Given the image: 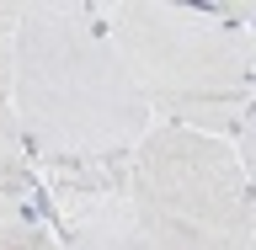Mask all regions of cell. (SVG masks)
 <instances>
[{"mask_svg":"<svg viewBox=\"0 0 256 250\" xmlns=\"http://www.w3.org/2000/svg\"><path fill=\"white\" fill-rule=\"evenodd\" d=\"M235 155H240V171H246L251 197H256V101L246 107V117H240V128H235Z\"/></svg>","mask_w":256,"mask_h":250,"instance_id":"cell-9","label":"cell"},{"mask_svg":"<svg viewBox=\"0 0 256 250\" xmlns=\"http://www.w3.org/2000/svg\"><path fill=\"white\" fill-rule=\"evenodd\" d=\"M27 155V139H22V123H16V107L11 96H0V165H22Z\"/></svg>","mask_w":256,"mask_h":250,"instance_id":"cell-8","label":"cell"},{"mask_svg":"<svg viewBox=\"0 0 256 250\" xmlns=\"http://www.w3.org/2000/svg\"><path fill=\"white\" fill-rule=\"evenodd\" d=\"M251 250H256V235H251Z\"/></svg>","mask_w":256,"mask_h":250,"instance_id":"cell-11","label":"cell"},{"mask_svg":"<svg viewBox=\"0 0 256 250\" xmlns=\"http://www.w3.org/2000/svg\"><path fill=\"white\" fill-rule=\"evenodd\" d=\"M251 48H256V32H251Z\"/></svg>","mask_w":256,"mask_h":250,"instance_id":"cell-10","label":"cell"},{"mask_svg":"<svg viewBox=\"0 0 256 250\" xmlns=\"http://www.w3.org/2000/svg\"><path fill=\"white\" fill-rule=\"evenodd\" d=\"M54 229H59V250H150L128 213V192H102L54 208Z\"/></svg>","mask_w":256,"mask_h":250,"instance_id":"cell-4","label":"cell"},{"mask_svg":"<svg viewBox=\"0 0 256 250\" xmlns=\"http://www.w3.org/2000/svg\"><path fill=\"white\" fill-rule=\"evenodd\" d=\"M128 213L150 250H251L256 197L224 139L155 123L128 160Z\"/></svg>","mask_w":256,"mask_h":250,"instance_id":"cell-3","label":"cell"},{"mask_svg":"<svg viewBox=\"0 0 256 250\" xmlns=\"http://www.w3.org/2000/svg\"><path fill=\"white\" fill-rule=\"evenodd\" d=\"M0 250H59V229L48 219H22L0 229Z\"/></svg>","mask_w":256,"mask_h":250,"instance_id":"cell-6","label":"cell"},{"mask_svg":"<svg viewBox=\"0 0 256 250\" xmlns=\"http://www.w3.org/2000/svg\"><path fill=\"white\" fill-rule=\"evenodd\" d=\"M11 107L32 165L128 160L155 128L91 0H27Z\"/></svg>","mask_w":256,"mask_h":250,"instance_id":"cell-1","label":"cell"},{"mask_svg":"<svg viewBox=\"0 0 256 250\" xmlns=\"http://www.w3.org/2000/svg\"><path fill=\"white\" fill-rule=\"evenodd\" d=\"M16 27H22V0H0V96H11L16 75Z\"/></svg>","mask_w":256,"mask_h":250,"instance_id":"cell-7","label":"cell"},{"mask_svg":"<svg viewBox=\"0 0 256 250\" xmlns=\"http://www.w3.org/2000/svg\"><path fill=\"white\" fill-rule=\"evenodd\" d=\"M150 117L224 139L256 101V48L246 27H224L203 5L112 0L96 5Z\"/></svg>","mask_w":256,"mask_h":250,"instance_id":"cell-2","label":"cell"},{"mask_svg":"<svg viewBox=\"0 0 256 250\" xmlns=\"http://www.w3.org/2000/svg\"><path fill=\"white\" fill-rule=\"evenodd\" d=\"M22 219H48V192H43V171L22 160V165H0V229ZM54 224V219H48Z\"/></svg>","mask_w":256,"mask_h":250,"instance_id":"cell-5","label":"cell"}]
</instances>
